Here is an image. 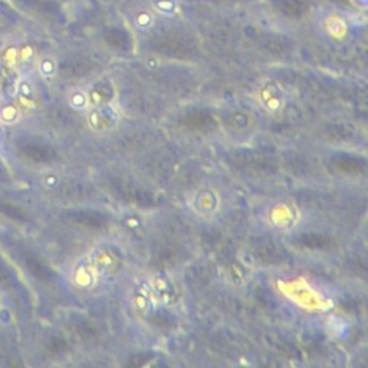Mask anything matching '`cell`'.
<instances>
[{"label": "cell", "mask_w": 368, "mask_h": 368, "mask_svg": "<svg viewBox=\"0 0 368 368\" xmlns=\"http://www.w3.org/2000/svg\"><path fill=\"white\" fill-rule=\"evenodd\" d=\"M120 120L121 113L115 100L98 107H92V111L88 115V124L96 132H108L114 130L120 124Z\"/></svg>", "instance_id": "obj_1"}, {"label": "cell", "mask_w": 368, "mask_h": 368, "mask_svg": "<svg viewBox=\"0 0 368 368\" xmlns=\"http://www.w3.org/2000/svg\"><path fill=\"white\" fill-rule=\"evenodd\" d=\"M266 220L280 230H291L299 220V212L288 202H280L273 205L268 213Z\"/></svg>", "instance_id": "obj_2"}, {"label": "cell", "mask_w": 368, "mask_h": 368, "mask_svg": "<svg viewBox=\"0 0 368 368\" xmlns=\"http://www.w3.org/2000/svg\"><path fill=\"white\" fill-rule=\"evenodd\" d=\"M190 206L199 216H212L220 209V196L214 189H199L192 197Z\"/></svg>", "instance_id": "obj_3"}, {"label": "cell", "mask_w": 368, "mask_h": 368, "mask_svg": "<svg viewBox=\"0 0 368 368\" xmlns=\"http://www.w3.org/2000/svg\"><path fill=\"white\" fill-rule=\"evenodd\" d=\"M258 101L259 104L262 105V108L275 115L282 111L284 105H285V100H284V96L282 92L276 88L275 85L272 84H268L265 85L260 91H259V96H258Z\"/></svg>", "instance_id": "obj_4"}, {"label": "cell", "mask_w": 368, "mask_h": 368, "mask_svg": "<svg viewBox=\"0 0 368 368\" xmlns=\"http://www.w3.org/2000/svg\"><path fill=\"white\" fill-rule=\"evenodd\" d=\"M151 291L157 295V298L160 301H163L164 304L173 302V299H176V294L174 289L171 287V284L166 280V278H156Z\"/></svg>", "instance_id": "obj_5"}, {"label": "cell", "mask_w": 368, "mask_h": 368, "mask_svg": "<svg viewBox=\"0 0 368 368\" xmlns=\"http://www.w3.org/2000/svg\"><path fill=\"white\" fill-rule=\"evenodd\" d=\"M115 263H117V259L111 255V252H107V251L98 252L94 262H92V265H94V268L97 269V272L100 275L111 272L115 268Z\"/></svg>", "instance_id": "obj_6"}, {"label": "cell", "mask_w": 368, "mask_h": 368, "mask_svg": "<svg viewBox=\"0 0 368 368\" xmlns=\"http://www.w3.org/2000/svg\"><path fill=\"white\" fill-rule=\"evenodd\" d=\"M151 288L149 289L147 287L138 288L134 294V305L137 309H140V312H147L151 308Z\"/></svg>", "instance_id": "obj_7"}, {"label": "cell", "mask_w": 368, "mask_h": 368, "mask_svg": "<svg viewBox=\"0 0 368 368\" xmlns=\"http://www.w3.org/2000/svg\"><path fill=\"white\" fill-rule=\"evenodd\" d=\"M0 212H2L5 216H8L9 219L16 220V222H25L26 220L25 213L18 206H13L12 203L0 202Z\"/></svg>", "instance_id": "obj_8"}, {"label": "cell", "mask_w": 368, "mask_h": 368, "mask_svg": "<svg viewBox=\"0 0 368 368\" xmlns=\"http://www.w3.org/2000/svg\"><path fill=\"white\" fill-rule=\"evenodd\" d=\"M69 101H71V105H72L75 110L84 111V110L89 108V101H88V94H86V92H82V91L74 92Z\"/></svg>", "instance_id": "obj_9"}, {"label": "cell", "mask_w": 368, "mask_h": 368, "mask_svg": "<svg viewBox=\"0 0 368 368\" xmlns=\"http://www.w3.org/2000/svg\"><path fill=\"white\" fill-rule=\"evenodd\" d=\"M0 282L8 287L12 284V276L9 275L8 269L2 263H0Z\"/></svg>", "instance_id": "obj_10"}, {"label": "cell", "mask_w": 368, "mask_h": 368, "mask_svg": "<svg viewBox=\"0 0 368 368\" xmlns=\"http://www.w3.org/2000/svg\"><path fill=\"white\" fill-rule=\"evenodd\" d=\"M43 71L46 72V74H51V72H54V65H52V62H45V65H43Z\"/></svg>", "instance_id": "obj_11"}]
</instances>
